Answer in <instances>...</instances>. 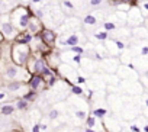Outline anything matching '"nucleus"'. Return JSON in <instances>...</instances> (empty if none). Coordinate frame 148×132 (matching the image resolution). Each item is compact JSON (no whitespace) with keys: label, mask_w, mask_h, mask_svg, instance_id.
Segmentation results:
<instances>
[{"label":"nucleus","mask_w":148,"mask_h":132,"mask_svg":"<svg viewBox=\"0 0 148 132\" xmlns=\"http://www.w3.org/2000/svg\"><path fill=\"white\" fill-rule=\"evenodd\" d=\"M23 86H25V81H22V80H9V81L6 83V89H8L9 92H12V93L19 92Z\"/></svg>","instance_id":"obj_17"},{"label":"nucleus","mask_w":148,"mask_h":132,"mask_svg":"<svg viewBox=\"0 0 148 132\" xmlns=\"http://www.w3.org/2000/svg\"><path fill=\"white\" fill-rule=\"evenodd\" d=\"M132 35H134L136 39L147 41V38H148V29H147V26H144V25L135 26V28H132Z\"/></svg>","instance_id":"obj_15"},{"label":"nucleus","mask_w":148,"mask_h":132,"mask_svg":"<svg viewBox=\"0 0 148 132\" xmlns=\"http://www.w3.org/2000/svg\"><path fill=\"white\" fill-rule=\"evenodd\" d=\"M83 132H97V131H96L95 128H86V129H84Z\"/></svg>","instance_id":"obj_36"},{"label":"nucleus","mask_w":148,"mask_h":132,"mask_svg":"<svg viewBox=\"0 0 148 132\" xmlns=\"http://www.w3.org/2000/svg\"><path fill=\"white\" fill-rule=\"evenodd\" d=\"M139 12L142 13L144 18L148 16V2H141V9H139Z\"/></svg>","instance_id":"obj_32"},{"label":"nucleus","mask_w":148,"mask_h":132,"mask_svg":"<svg viewBox=\"0 0 148 132\" xmlns=\"http://www.w3.org/2000/svg\"><path fill=\"white\" fill-rule=\"evenodd\" d=\"M67 52H73V54H80V55H84V48L82 45H73V47H68L67 48Z\"/></svg>","instance_id":"obj_23"},{"label":"nucleus","mask_w":148,"mask_h":132,"mask_svg":"<svg viewBox=\"0 0 148 132\" xmlns=\"http://www.w3.org/2000/svg\"><path fill=\"white\" fill-rule=\"evenodd\" d=\"M135 2H138V0H131V3H135Z\"/></svg>","instance_id":"obj_43"},{"label":"nucleus","mask_w":148,"mask_h":132,"mask_svg":"<svg viewBox=\"0 0 148 132\" xmlns=\"http://www.w3.org/2000/svg\"><path fill=\"white\" fill-rule=\"evenodd\" d=\"M0 58H2V42H0Z\"/></svg>","instance_id":"obj_42"},{"label":"nucleus","mask_w":148,"mask_h":132,"mask_svg":"<svg viewBox=\"0 0 148 132\" xmlns=\"http://www.w3.org/2000/svg\"><path fill=\"white\" fill-rule=\"evenodd\" d=\"M90 8H100L102 5H105V0H87Z\"/></svg>","instance_id":"obj_31"},{"label":"nucleus","mask_w":148,"mask_h":132,"mask_svg":"<svg viewBox=\"0 0 148 132\" xmlns=\"http://www.w3.org/2000/svg\"><path fill=\"white\" fill-rule=\"evenodd\" d=\"M45 61H47V64H48L49 68L55 70L58 65L61 64V57H60L58 52H51V54H48V55L45 57Z\"/></svg>","instance_id":"obj_14"},{"label":"nucleus","mask_w":148,"mask_h":132,"mask_svg":"<svg viewBox=\"0 0 148 132\" xmlns=\"http://www.w3.org/2000/svg\"><path fill=\"white\" fill-rule=\"evenodd\" d=\"M109 112H108V109H105V107H96V109H93V116L96 118V119H105V116L108 115Z\"/></svg>","instance_id":"obj_22"},{"label":"nucleus","mask_w":148,"mask_h":132,"mask_svg":"<svg viewBox=\"0 0 148 132\" xmlns=\"http://www.w3.org/2000/svg\"><path fill=\"white\" fill-rule=\"evenodd\" d=\"M15 42H19V44H31L34 41V35H31L28 31H22V32H18L16 38L13 39Z\"/></svg>","instance_id":"obj_16"},{"label":"nucleus","mask_w":148,"mask_h":132,"mask_svg":"<svg viewBox=\"0 0 148 132\" xmlns=\"http://www.w3.org/2000/svg\"><path fill=\"white\" fill-rule=\"evenodd\" d=\"M32 3H39V2H42V0H31Z\"/></svg>","instance_id":"obj_41"},{"label":"nucleus","mask_w":148,"mask_h":132,"mask_svg":"<svg viewBox=\"0 0 148 132\" xmlns=\"http://www.w3.org/2000/svg\"><path fill=\"white\" fill-rule=\"evenodd\" d=\"M32 132H41V129H39V125H38V123L32 125Z\"/></svg>","instance_id":"obj_35"},{"label":"nucleus","mask_w":148,"mask_h":132,"mask_svg":"<svg viewBox=\"0 0 148 132\" xmlns=\"http://www.w3.org/2000/svg\"><path fill=\"white\" fill-rule=\"evenodd\" d=\"M108 100H109V105H110V107L116 112V113H119L121 112V109H122V106H123V102H122V97L118 94V93H113V96L110 94L109 97H108Z\"/></svg>","instance_id":"obj_12"},{"label":"nucleus","mask_w":148,"mask_h":132,"mask_svg":"<svg viewBox=\"0 0 148 132\" xmlns=\"http://www.w3.org/2000/svg\"><path fill=\"white\" fill-rule=\"evenodd\" d=\"M15 107H16L18 110H26V109L29 107V103H28L26 100H23V99H18L16 103H15Z\"/></svg>","instance_id":"obj_26"},{"label":"nucleus","mask_w":148,"mask_h":132,"mask_svg":"<svg viewBox=\"0 0 148 132\" xmlns=\"http://www.w3.org/2000/svg\"><path fill=\"white\" fill-rule=\"evenodd\" d=\"M93 36H95L96 39H99V41H106V39L109 38V34H108L106 31H103V29H99V31H95Z\"/></svg>","instance_id":"obj_24"},{"label":"nucleus","mask_w":148,"mask_h":132,"mask_svg":"<svg viewBox=\"0 0 148 132\" xmlns=\"http://www.w3.org/2000/svg\"><path fill=\"white\" fill-rule=\"evenodd\" d=\"M28 87L34 92H41L45 87V80L41 74H31L28 79Z\"/></svg>","instance_id":"obj_8"},{"label":"nucleus","mask_w":148,"mask_h":132,"mask_svg":"<svg viewBox=\"0 0 148 132\" xmlns=\"http://www.w3.org/2000/svg\"><path fill=\"white\" fill-rule=\"evenodd\" d=\"M100 18H103L102 12H97V13H89L84 16L83 19V25L84 26H96L100 21Z\"/></svg>","instance_id":"obj_13"},{"label":"nucleus","mask_w":148,"mask_h":132,"mask_svg":"<svg viewBox=\"0 0 148 132\" xmlns=\"http://www.w3.org/2000/svg\"><path fill=\"white\" fill-rule=\"evenodd\" d=\"M0 83H2V81H0Z\"/></svg>","instance_id":"obj_46"},{"label":"nucleus","mask_w":148,"mask_h":132,"mask_svg":"<svg viewBox=\"0 0 148 132\" xmlns=\"http://www.w3.org/2000/svg\"><path fill=\"white\" fill-rule=\"evenodd\" d=\"M31 54H32V49H31V45L28 44L15 42L10 45V60L16 65H22V67L26 65Z\"/></svg>","instance_id":"obj_2"},{"label":"nucleus","mask_w":148,"mask_h":132,"mask_svg":"<svg viewBox=\"0 0 148 132\" xmlns=\"http://www.w3.org/2000/svg\"><path fill=\"white\" fill-rule=\"evenodd\" d=\"M99 62L103 65L102 70H103L106 74H113V73H116V70H118V67H119L118 58H113V57H103Z\"/></svg>","instance_id":"obj_7"},{"label":"nucleus","mask_w":148,"mask_h":132,"mask_svg":"<svg viewBox=\"0 0 148 132\" xmlns=\"http://www.w3.org/2000/svg\"><path fill=\"white\" fill-rule=\"evenodd\" d=\"M15 110H16L15 105L9 103V105H5V106H2V109H0V113H2V115H5V116H10V115H13V113H15Z\"/></svg>","instance_id":"obj_20"},{"label":"nucleus","mask_w":148,"mask_h":132,"mask_svg":"<svg viewBox=\"0 0 148 132\" xmlns=\"http://www.w3.org/2000/svg\"><path fill=\"white\" fill-rule=\"evenodd\" d=\"M141 2H147V0H141Z\"/></svg>","instance_id":"obj_44"},{"label":"nucleus","mask_w":148,"mask_h":132,"mask_svg":"<svg viewBox=\"0 0 148 132\" xmlns=\"http://www.w3.org/2000/svg\"><path fill=\"white\" fill-rule=\"evenodd\" d=\"M3 64H5V67H3V71L0 73L2 74V79L9 81V80H28L29 79V73L28 70H25L22 65H16L13 62H8V60H0Z\"/></svg>","instance_id":"obj_1"},{"label":"nucleus","mask_w":148,"mask_h":132,"mask_svg":"<svg viewBox=\"0 0 148 132\" xmlns=\"http://www.w3.org/2000/svg\"><path fill=\"white\" fill-rule=\"evenodd\" d=\"M39 38H41V42H44L47 47H52L55 45V41H57V34L51 29H44L39 32Z\"/></svg>","instance_id":"obj_11"},{"label":"nucleus","mask_w":148,"mask_h":132,"mask_svg":"<svg viewBox=\"0 0 148 132\" xmlns=\"http://www.w3.org/2000/svg\"><path fill=\"white\" fill-rule=\"evenodd\" d=\"M142 132H148V125H147V123L144 125V128H142Z\"/></svg>","instance_id":"obj_38"},{"label":"nucleus","mask_w":148,"mask_h":132,"mask_svg":"<svg viewBox=\"0 0 148 132\" xmlns=\"http://www.w3.org/2000/svg\"><path fill=\"white\" fill-rule=\"evenodd\" d=\"M84 41H86V36H84L82 32L74 31V32H71V34L61 35L60 38H57L55 42H58L60 47H65V48H68V47H73V45H80V44L84 42Z\"/></svg>","instance_id":"obj_4"},{"label":"nucleus","mask_w":148,"mask_h":132,"mask_svg":"<svg viewBox=\"0 0 148 132\" xmlns=\"http://www.w3.org/2000/svg\"><path fill=\"white\" fill-rule=\"evenodd\" d=\"M0 21H2V15H0Z\"/></svg>","instance_id":"obj_45"},{"label":"nucleus","mask_w":148,"mask_h":132,"mask_svg":"<svg viewBox=\"0 0 148 132\" xmlns=\"http://www.w3.org/2000/svg\"><path fill=\"white\" fill-rule=\"evenodd\" d=\"M2 19H3V21H0V32L3 34L5 41L12 42V41L16 38V35H18V32H19V31H18V29L15 28V25L10 22L9 15H5Z\"/></svg>","instance_id":"obj_5"},{"label":"nucleus","mask_w":148,"mask_h":132,"mask_svg":"<svg viewBox=\"0 0 148 132\" xmlns=\"http://www.w3.org/2000/svg\"><path fill=\"white\" fill-rule=\"evenodd\" d=\"M84 81H86V79H84L83 76H76V83H77V84H83Z\"/></svg>","instance_id":"obj_33"},{"label":"nucleus","mask_w":148,"mask_h":132,"mask_svg":"<svg viewBox=\"0 0 148 132\" xmlns=\"http://www.w3.org/2000/svg\"><path fill=\"white\" fill-rule=\"evenodd\" d=\"M36 94H38V92H34V90H29L26 94H23L22 96V99L23 100H26L28 103H31V102H34L35 99H36Z\"/></svg>","instance_id":"obj_27"},{"label":"nucleus","mask_w":148,"mask_h":132,"mask_svg":"<svg viewBox=\"0 0 148 132\" xmlns=\"http://www.w3.org/2000/svg\"><path fill=\"white\" fill-rule=\"evenodd\" d=\"M129 129H131L132 132H139V126H138V125H131Z\"/></svg>","instance_id":"obj_34"},{"label":"nucleus","mask_w":148,"mask_h":132,"mask_svg":"<svg viewBox=\"0 0 148 132\" xmlns=\"http://www.w3.org/2000/svg\"><path fill=\"white\" fill-rule=\"evenodd\" d=\"M8 2H10V3H16V2H21V0H8Z\"/></svg>","instance_id":"obj_40"},{"label":"nucleus","mask_w":148,"mask_h":132,"mask_svg":"<svg viewBox=\"0 0 148 132\" xmlns=\"http://www.w3.org/2000/svg\"><path fill=\"white\" fill-rule=\"evenodd\" d=\"M13 8L10 5V2H8V0H0V15H5L8 12H10Z\"/></svg>","instance_id":"obj_21"},{"label":"nucleus","mask_w":148,"mask_h":132,"mask_svg":"<svg viewBox=\"0 0 148 132\" xmlns=\"http://www.w3.org/2000/svg\"><path fill=\"white\" fill-rule=\"evenodd\" d=\"M6 96H8V94H6L5 92H0V100H3V99H6Z\"/></svg>","instance_id":"obj_37"},{"label":"nucleus","mask_w":148,"mask_h":132,"mask_svg":"<svg viewBox=\"0 0 148 132\" xmlns=\"http://www.w3.org/2000/svg\"><path fill=\"white\" fill-rule=\"evenodd\" d=\"M83 93H84V90H83V87H80L79 84L71 86V94H74V96H83Z\"/></svg>","instance_id":"obj_28"},{"label":"nucleus","mask_w":148,"mask_h":132,"mask_svg":"<svg viewBox=\"0 0 148 132\" xmlns=\"http://www.w3.org/2000/svg\"><path fill=\"white\" fill-rule=\"evenodd\" d=\"M9 19L18 31H25L28 23H29V19H31V12L25 6H18V8H13L10 10Z\"/></svg>","instance_id":"obj_3"},{"label":"nucleus","mask_w":148,"mask_h":132,"mask_svg":"<svg viewBox=\"0 0 148 132\" xmlns=\"http://www.w3.org/2000/svg\"><path fill=\"white\" fill-rule=\"evenodd\" d=\"M54 132H80V125H73V126H67V125H58V128Z\"/></svg>","instance_id":"obj_18"},{"label":"nucleus","mask_w":148,"mask_h":132,"mask_svg":"<svg viewBox=\"0 0 148 132\" xmlns=\"http://www.w3.org/2000/svg\"><path fill=\"white\" fill-rule=\"evenodd\" d=\"M42 28H44V23H42V21L41 19H38L36 16H34V15H31V19H29V23H28V26H26V29L25 31H28L31 35H38L41 31H42Z\"/></svg>","instance_id":"obj_10"},{"label":"nucleus","mask_w":148,"mask_h":132,"mask_svg":"<svg viewBox=\"0 0 148 132\" xmlns=\"http://www.w3.org/2000/svg\"><path fill=\"white\" fill-rule=\"evenodd\" d=\"M62 113H64V112H61V110H60V105H58V106L52 107V109L48 112V119H49V120H58V119H60V116H61Z\"/></svg>","instance_id":"obj_19"},{"label":"nucleus","mask_w":148,"mask_h":132,"mask_svg":"<svg viewBox=\"0 0 148 132\" xmlns=\"http://www.w3.org/2000/svg\"><path fill=\"white\" fill-rule=\"evenodd\" d=\"M102 28H103V31L109 32V31H116V29H118V25H116V22H109V21H106V22H103Z\"/></svg>","instance_id":"obj_25"},{"label":"nucleus","mask_w":148,"mask_h":132,"mask_svg":"<svg viewBox=\"0 0 148 132\" xmlns=\"http://www.w3.org/2000/svg\"><path fill=\"white\" fill-rule=\"evenodd\" d=\"M84 120H86V128H95L96 126V118L95 116H87Z\"/></svg>","instance_id":"obj_30"},{"label":"nucleus","mask_w":148,"mask_h":132,"mask_svg":"<svg viewBox=\"0 0 148 132\" xmlns=\"http://www.w3.org/2000/svg\"><path fill=\"white\" fill-rule=\"evenodd\" d=\"M0 42H5V38H3V34L0 32Z\"/></svg>","instance_id":"obj_39"},{"label":"nucleus","mask_w":148,"mask_h":132,"mask_svg":"<svg viewBox=\"0 0 148 132\" xmlns=\"http://www.w3.org/2000/svg\"><path fill=\"white\" fill-rule=\"evenodd\" d=\"M67 110L71 112V115L74 116V119H76V120H84L89 116V109H87L86 105L83 107H79V105H70L67 107Z\"/></svg>","instance_id":"obj_9"},{"label":"nucleus","mask_w":148,"mask_h":132,"mask_svg":"<svg viewBox=\"0 0 148 132\" xmlns=\"http://www.w3.org/2000/svg\"><path fill=\"white\" fill-rule=\"evenodd\" d=\"M62 8L65 9V10H70V12H73L74 9H76V6H74V3L71 2V0H62Z\"/></svg>","instance_id":"obj_29"},{"label":"nucleus","mask_w":148,"mask_h":132,"mask_svg":"<svg viewBox=\"0 0 148 132\" xmlns=\"http://www.w3.org/2000/svg\"><path fill=\"white\" fill-rule=\"evenodd\" d=\"M147 18L142 16V13L139 12L138 8H129L128 9V13H126V25L131 26V28H135V26H139V25H144V21Z\"/></svg>","instance_id":"obj_6"}]
</instances>
